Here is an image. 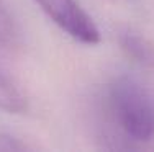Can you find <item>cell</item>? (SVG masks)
<instances>
[{
  "label": "cell",
  "mask_w": 154,
  "mask_h": 152,
  "mask_svg": "<svg viewBox=\"0 0 154 152\" xmlns=\"http://www.w3.org/2000/svg\"><path fill=\"white\" fill-rule=\"evenodd\" d=\"M35 3L72 39L84 44L100 41L97 25L77 0H35Z\"/></svg>",
  "instance_id": "2"
},
{
  "label": "cell",
  "mask_w": 154,
  "mask_h": 152,
  "mask_svg": "<svg viewBox=\"0 0 154 152\" xmlns=\"http://www.w3.org/2000/svg\"><path fill=\"white\" fill-rule=\"evenodd\" d=\"M0 110L12 115H20L28 110L26 93L3 70H0Z\"/></svg>",
  "instance_id": "3"
},
{
  "label": "cell",
  "mask_w": 154,
  "mask_h": 152,
  "mask_svg": "<svg viewBox=\"0 0 154 152\" xmlns=\"http://www.w3.org/2000/svg\"><path fill=\"white\" fill-rule=\"evenodd\" d=\"M0 44L7 49H17L21 44L20 26L3 0H0Z\"/></svg>",
  "instance_id": "4"
},
{
  "label": "cell",
  "mask_w": 154,
  "mask_h": 152,
  "mask_svg": "<svg viewBox=\"0 0 154 152\" xmlns=\"http://www.w3.org/2000/svg\"><path fill=\"white\" fill-rule=\"evenodd\" d=\"M110 110L125 134L134 141L154 136V105L146 90L131 77L115 79L108 90Z\"/></svg>",
  "instance_id": "1"
},
{
  "label": "cell",
  "mask_w": 154,
  "mask_h": 152,
  "mask_svg": "<svg viewBox=\"0 0 154 152\" xmlns=\"http://www.w3.org/2000/svg\"><path fill=\"white\" fill-rule=\"evenodd\" d=\"M26 149L25 144H21L18 139L12 136L0 134V151H23Z\"/></svg>",
  "instance_id": "5"
}]
</instances>
